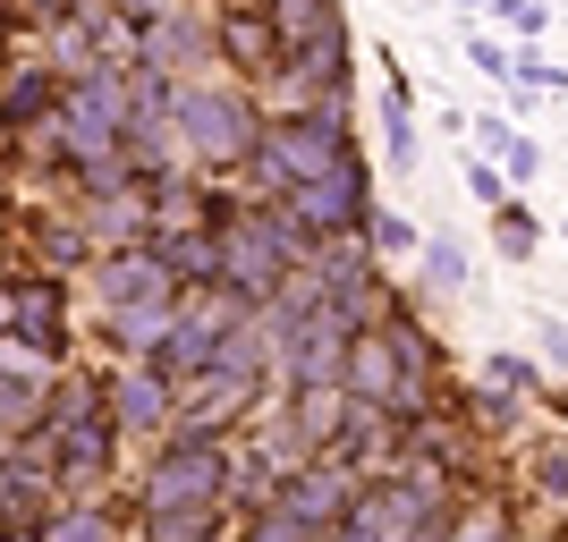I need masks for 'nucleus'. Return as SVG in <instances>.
Wrapping results in <instances>:
<instances>
[{
	"label": "nucleus",
	"mask_w": 568,
	"mask_h": 542,
	"mask_svg": "<svg viewBox=\"0 0 568 542\" xmlns=\"http://www.w3.org/2000/svg\"><path fill=\"white\" fill-rule=\"evenodd\" d=\"M34 542H119V518H111V500H60V518Z\"/></svg>",
	"instance_id": "obj_20"
},
{
	"label": "nucleus",
	"mask_w": 568,
	"mask_h": 542,
	"mask_svg": "<svg viewBox=\"0 0 568 542\" xmlns=\"http://www.w3.org/2000/svg\"><path fill=\"white\" fill-rule=\"evenodd\" d=\"M281 204H297V213H306V229L323 237V246H339V237H365V221H374V170H365V153H348L332 178H314V187L281 195Z\"/></svg>",
	"instance_id": "obj_8"
},
{
	"label": "nucleus",
	"mask_w": 568,
	"mask_h": 542,
	"mask_svg": "<svg viewBox=\"0 0 568 542\" xmlns=\"http://www.w3.org/2000/svg\"><path fill=\"white\" fill-rule=\"evenodd\" d=\"M365 246H374L382 263H416V246H425V237L407 229L399 213H382V204H374V221H365Z\"/></svg>",
	"instance_id": "obj_22"
},
{
	"label": "nucleus",
	"mask_w": 568,
	"mask_h": 542,
	"mask_svg": "<svg viewBox=\"0 0 568 542\" xmlns=\"http://www.w3.org/2000/svg\"><path fill=\"white\" fill-rule=\"evenodd\" d=\"M467 60H475V76L509 85V43H500V34H467Z\"/></svg>",
	"instance_id": "obj_24"
},
{
	"label": "nucleus",
	"mask_w": 568,
	"mask_h": 542,
	"mask_svg": "<svg viewBox=\"0 0 568 542\" xmlns=\"http://www.w3.org/2000/svg\"><path fill=\"white\" fill-rule=\"evenodd\" d=\"M467 195L484 204V213H493V204H509V178H500V170L484 162V153H475V162H467Z\"/></svg>",
	"instance_id": "obj_26"
},
{
	"label": "nucleus",
	"mask_w": 568,
	"mask_h": 542,
	"mask_svg": "<svg viewBox=\"0 0 568 542\" xmlns=\"http://www.w3.org/2000/svg\"><path fill=\"white\" fill-rule=\"evenodd\" d=\"M518 542H568V534H551V525H544V534H518Z\"/></svg>",
	"instance_id": "obj_33"
},
{
	"label": "nucleus",
	"mask_w": 568,
	"mask_h": 542,
	"mask_svg": "<svg viewBox=\"0 0 568 542\" xmlns=\"http://www.w3.org/2000/svg\"><path fill=\"white\" fill-rule=\"evenodd\" d=\"M339 390H348L356 407H399V356H390V339L382 330H356L348 339V374H339Z\"/></svg>",
	"instance_id": "obj_14"
},
{
	"label": "nucleus",
	"mask_w": 568,
	"mask_h": 542,
	"mask_svg": "<svg viewBox=\"0 0 568 542\" xmlns=\"http://www.w3.org/2000/svg\"><path fill=\"white\" fill-rule=\"evenodd\" d=\"M272 407V381L255 374H230V365H204V374L179 381V425L170 432H204V441H230V432H246Z\"/></svg>",
	"instance_id": "obj_4"
},
{
	"label": "nucleus",
	"mask_w": 568,
	"mask_h": 542,
	"mask_svg": "<svg viewBox=\"0 0 568 542\" xmlns=\"http://www.w3.org/2000/svg\"><path fill=\"white\" fill-rule=\"evenodd\" d=\"M0 280H9V221H0Z\"/></svg>",
	"instance_id": "obj_32"
},
{
	"label": "nucleus",
	"mask_w": 568,
	"mask_h": 542,
	"mask_svg": "<svg viewBox=\"0 0 568 542\" xmlns=\"http://www.w3.org/2000/svg\"><path fill=\"white\" fill-rule=\"evenodd\" d=\"M382 69H390V60H382ZM374 127H382V170H416L425 162V144H416V102H407V76L390 69L382 76V94H374Z\"/></svg>",
	"instance_id": "obj_15"
},
{
	"label": "nucleus",
	"mask_w": 568,
	"mask_h": 542,
	"mask_svg": "<svg viewBox=\"0 0 568 542\" xmlns=\"http://www.w3.org/2000/svg\"><path fill=\"white\" fill-rule=\"evenodd\" d=\"M551 237H560V246H568V213H560V221H551Z\"/></svg>",
	"instance_id": "obj_34"
},
{
	"label": "nucleus",
	"mask_w": 568,
	"mask_h": 542,
	"mask_svg": "<svg viewBox=\"0 0 568 542\" xmlns=\"http://www.w3.org/2000/svg\"><path fill=\"white\" fill-rule=\"evenodd\" d=\"M442 542H518V525H509V500H500L493 483L458 492V509H450V525H442Z\"/></svg>",
	"instance_id": "obj_16"
},
{
	"label": "nucleus",
	"mask_w": 568,
	"mask_h": 542,
	"mask_svg": "<svg viewBox=\"0 0 568 542\" xmlns=\"http://www.w3.org/2000/svg\"><path fill=\"white\" fill-rule=\"evenodd\" d=\"M18 348L43 365H69V280L60 272H18Z\"/></svg>",
	"instance_id": "obj_12"
},
{
	"label": "nucleus",
	"mask_w": 568,
	"mask_h": 542,
	"mask_svg": "<svg viewBox=\"0 0 568 542\" xmlns=\"http://www.w3.org/2000/svg\"><path fill=\"white\" fill-rule=\"evenodd\" d=\"M544 213H535V204H526V195H509V204H493V246H500V263H518V272H526V263H535V255H544Z\"/></svg>",
	"instance_id": "obj_18"
},
{
	"label": "nucleus",
	"mask_w": 568,
	"mask_h": 542,
	"mask_svg": "<svg viewBox=\"0 0 568 542\" xmlns=\"http://www.w3.org/2000/svg\"><path fill=\"white\" fill-rule=\"evenodd\" d=\"M51 381H60V365L26 356L18 339H0V449H18V441H34V432H43Z\"/></svg>",
	"instance_id": "obj_10"
},
{
	"label": "nucleus",
	"mask_w": 568,
	"mask_h": 542,
	"mask_svg": "<svg viewBox=\"0 0 568 542\" xmlns=\"http://www.w3.org/2000/svg\"><path fill=\"white\" fill-rule=\"evenodd\" d=\"M136 69L170 76V85H187L195 69H221V43H213V9H195V0H170L153 25H136Z\"/></svg>",
	"instance_id": "obj_6"
},
{
	"label": "nucleus",
	"mask_w": 568,
	"mask_h": 542,
	"mask_svg": "<svg viewBox=\"0 0 568 542\" xmlns=\"http://www.w3.org/2000/svg\"><path fill=\"white\" fill-rule=\"evenodd\" d=\"M493 18L509 25V43H544L551 9H544V0H493Z\"/></svg>",
	"instance_id": "obj_23"
},
{
	"label": "nucleus",
	"mask_w": 568,
	"mask_h": 542,
	"mask_svg": "<svg viewBox=\"0 0 568 542\" xmlns=\"http://www.w3.org/2000/svg\"><path fill=\"white\" fill-rule=\"evenodd\" d=\"M0 339H18V272L0 280Z\"/></svg>",
	"instance_id": "obj_28"
},
{
	"label": "nucleus",
	"mask_w": 568,
	"mask_h": 542,
	"mask_svg": "<svg viewBox=\"0 0 568 542\" xmlns=\"http://www.w3.org/2000/svg\"><path fill=\"white\" fill-rule=\"evenodd\" d=\"M356 500H365V474H356V467H339V458H306V467H288L281 483H272L263 509H281L288 525H306V534L323 542L332 525H348Z\"/></svg>",
	"instance_id": "obj_5"
},
{
	"label": "nucleus",
	"mask_w": 568,
	"mask_h": 542,
	"mask_svg": "<svg viewBox=\"0 0 568 542\" xmlns=\"http://www.w3.org/2000/svg\"><path fill=\"white\" fill-rule=\"evenodd\" d=\"M467 280H475L467 246H458L450 229H433L425 246H416V288H425V297H442V306H450V297H467Z\"/></svg>",
	"instance_id": "obj_17"
},
{
	"label": "nucleus",
	"mask_w": 568,
	"mask_h": 542,
	"mask_svg": "<svg viewBox=\"0 0 568 542\" xmlns=\"http://www.w3.org/2000/svg\"><path fill=\"white\" fill-rule=\"evenodd\" d=\"M544 407H551V416L568 425V381H560V390H544Z\"/></svg>",
	"instance_id": "obj_31"
},
{
	"label": "nucleus",
	"mask_w": 568,
	"mask_h": 542,
	"mask_svg": "<svg viewBox=\"0 0 568 542\" xmlns=\"http://www.w3.org/2000/svg\"><path fill=\"white\" fill-rule=\"evenodd\" d=\"M535 339H544V374H568V314H535Z\"/></svg>",
	"instance_id": "obj_25"
},
{
	"label": "nucleus",
	"mask_w": 568,
	"mask_h": 542,
	"mask_svg": "<svg viewBox=\"0 0 568 542\" xmlns=\"http://www.w3.org/2000/svg\"><path fill=\"white\" fill-rule=\"evenodd\" d=\"M484 381H493V390H509L518 407H544V390H551L544 356H526V348H493V356H484Z\"/></svg>",
	"instance_id": "obj_19"
},
{
	"label": "nucleus",
	"mask_w": 568,
	"mask_h": 542,
	"mask_svg": "<svg viewBox=\"0 0 568 542\" xmlns=\"http://www.w3.org/2000/svg\"><path fill=\"white\" fill-rule=\"evenodd\" d=\"M102 399H111V425L144 432V441H170V425H179V390H170L153 365H111V374H102Z\"/></svg>",
	"instance_id": "obj_11"
},
{
	"label": "nucleus",
	"mask_w": 568,
	"mask_h": 542,
	"mask_svg": "<svg viewBox=\"0 0 568 542\" xmlns=\"http://www.w3.org/2000/svg\"><path fill=\"white\" fill-rule=\"evenodd\" d=\"M458 9H493V0H458Z\"/></svg>",
	"instance_id": "obj_35"
},
{
	"label": "nucleus",
	"mask_w": 568,
	"mask_h": 542,
	"mask_svg": "<svg viewBox=\"0 0 568 542\" xmlns=\"http://www.w3.org/2000/svg\"><path fill=\"white\" fill-rule=\"evenodd\" d=\"M170 127H179V144L204 170L246 178V162H255V144H263V102H255V85L187 76V85H170Z\"/></svg>",
	"instance_id": "obj_1"
},
{
	"label": "nucleus",
	"mask_w": 568,
	"mask_h": 542,
	"mask_svg": "<svg viewBox=\"0 0 568 542\" xmlns=\"http://www.w3.org/2000/svg\"><path fill=\"white\" fill-rule=\"evenodd\" d=\"M263 18H272V34H281V51L297 69H356L339 0H263Z\"/></svg>",
	"instance_id": "obj_7"
},
{
	"label": "nucleus",
	"mask_w": 568,
	"mask_h": 542,
	"mask_svg": "<svg viewBox=\"0 0 568 542\" xmlns=\"http://www.w3.org/2000/svg\"><path fill=\"white\" fill-rule=\"evenodd\" d=\"M77 9H85V0H34V18H43V25H60V18H77Z\"/></svg>",
	"instance_id": "obj_30"
},
{
	"label": "nucleus",
	"mask_w": 568,
	"mask_h": 542,
	"mask_svg": "<svg viewBox=\"0 0 568 542\" xmlns=\"http://www.w3.org/2000/svg\"><path fill=\"white\" fill-rule=\"evenodd\" d=\"M213 43H221V60H230L246 85H263V76H281L288 69V51H281V34H272V18H263V0L255 9H213Z\"/></svg>",
	"instance_id": "obj_13"
},
{
	"label": "nucleus",
	"mask_w": 568,
	"mask_h": 542,
	"mask_svg": "<svg viewBox=\"0 0 568 542\" xmlns=\"http://www.w3.org/2000/svg\"><path fill=\"white\" fill-rule=\"evenodd\" d=\"M221 280L246 297V306H272L288 280H297V263L281 255V237H272V221H263V204H237L230 221H221Z\"/></svg>",
	"instance_id": "obj_3"
},
{
	"label": "nucleus",
	"mask_w": 568,
	"mask_h": 542,
	"mask_svg": "<svg viewBox=\"0 0 568 542\" xmlns=\"http://www.w3.org/2000/svg\"><path fill=\"white\" fill-rule=\"evenodd\" d=\"M323 542H382V534H374V525H365V518H348V525H332V534H323Z\"/></svg>",
	"instance_id": "obj_29"
},
{
	"label": "nucleus",
	"mask_w": 568,
	"mask_h": 542,
	"mask_svg": "<svg viewBox=\"0 0 568 542\" xmlns=\"http://www.w3.org/2000/svg\"><path fill=\"white\" fill-rule=\"evenodd\" d=\"M237 509V441H204V432H170L153 441V467L136 483V509Z\"/></svg>",
	"instance_id": "obj_2"
},
{
	"label": "nucleus",
	"mask_w": 568,
	"mask_h": 542,
	"mask_svg": "<svg viewBox=\"0 0 568 542\" xmlns=\"http://www.w3.org/2000/svg\"><path fill=\"white\" fill-rule=\"evenodd\" d=\"M535 474H544V492L560 500V518H568V458H544V467H535Z\"/></svg>",
	"instance_id": "obj_27"
},
{
	"label": "nucleus",
	"mask_w": 568,
	"mask_h": 542,
	"mask_svg": "<svg viewBox=\"0 0 568 542\" xmlns=\"http://www.w3.org/2000/svg\"><path fill=\"white\" fill-rule=\"evenodd\" d=\"M493 170L509 178V195L535 187V178H544V144H535V127H509V144L493 153Z\"/></svg>",
	"instance_id": "obj_21"
},
{
	"label": "nucleus",
	"mask_w": 568,
	"mask_h": 542,
	"mask_svg": "<svg viewBox=\"0 0 568 542\" xmlns=\"http://www.w3.org/2000/svg\"><path fill=\"white\" fill-rule=\"evenodd\" d=\"M94 306H102V314L179 306V272H170L153 246H119V255H94Z\"/></svg>",
	"instance_id": "obj_9"
}]
</instances>
